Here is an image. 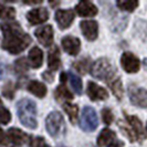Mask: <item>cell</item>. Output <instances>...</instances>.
<instances>
[{
  "label": "cell",
  "mask_w": 147,
  "mask_h": 147,
  "mask_svg": "<svg viewBox=\"0 0 147 147\" xmlns=\"http://www.w3.org/2000/svg\"><path fill=\"white\" fill-rule=\"evenodd\" d=\"M1 31L3 33L2 48L11 54L21 53L31 42V38L23 32L21 27L16 22L1 23Z\"/></svg>",
  "instance_id": "cell-1"
},
{
  "label": "cell",
  "mask_w": 147,
  "mask_h": 147,
  "mask_svg": "<svg viewBox=\"0 0 147 147\" xmlns=\"http://www.w3.org/2000/svg\"><path fill=\"white\" fill-rule=\"evenodd\" d=\"M19 119L30 129L37 128V105L30 98H22L17 103Z\"/></svg>",
  "instance_id": "cell-2"
},
{
  "label": "cell",
  "mask_w": 147,
  "mask_h": 147,
  "mask_svg": "<svg viewBox=\"0 0 147 147\" xmlns=\"http://www.w3.org/2000/svg\"><path fill=\"white\" fill-rule=\"evenodd\" d=\"M92 75L102 81H106L107 83L116 76V72L111 62L105 58H101L94 62L91 69Z\"/></svg>",
  "instance_id": "cell-3"
},
{
  "label": "cell",
  "mask_w": 147,
  "mask_h": 147,
  "mask_svg": "<svg viewBox=\"0 0 147 147\" xmlns=\"http://www.w3.org/2000/svg\"><path fill=\"white\" fill-rule=\"evenodd\" d=\"M45 126H47L48 133L52 137L54 138L60 137L65 129L64 118L59 112H52L48 115V117L45 119Z\"/></svg>",
  "instance_id": "cell-4"
},
{
  "label": "cell",
  "mask_w": 147,
  "mask_h": 147,
  "mask_svg": "<svg viewBox=\"0 0 147 147\" xmlns=\"http://www.w3.org/2000/svg\"><path fill=\"white\" fill-rule=\"evenodd\" d=\"M98 125V119L96 112L91 106H85L82 111L80 118V126L84 132H93Z\"/></svg>",
  "instance_id": "cell-5"
},
{
  "label": "cell",
  "mask_w": 147,
  "mask_h": 147,
  "mask_svg": "<svg viewBox=\"0 0 147 147\" xmlns=\"http://www.w3.org/2000/svg\"><path fill=\"white\" fill-rule=\"evenodd\" d=\"M129 100L135 106L147 107V90L135 86H129L128 90Z\"/></svg>",
  "instance_id": "cell-6"
},
{
  "label": "cell",
  "mask_w": 147,
  "mask_h": 147,
  "mask_svg": "<svg viewBox=\"0 0 147 147\" xmlns=\"http://www.w3.org/2000/svg\"><path fill=\"white\" fill-rule=\"evenodd\" d=\"M121 64L123 66L124 71L127 73H136L138 72L140 66V60L131 52H124L121 58Z\"/></svg>",
  "instance_id": "cell-7"
},
{
  "label": "cell",
  "mask_w": 147,
  "mask_h": 147,
  "mask_svg": "<svg viewBox=\"0 0 147 147\" xmlns=\"http://www.w3.org/2000/svg\"><path fill=\"white\" fill-rule=\"evenodd\" d=\"M34 34L38 41L41 44H43L44 47H49L53 42V28L49 24L38 28Z\"/></svg>",
  "instance_id": "cell-8"
},
{
  "label": "cell",
  "mask_w": 147,
  "mask_h": 147,
  "mask_svg": "<svg viewBox=\"0 0 147 147\" xmlns=\"http://www.w3.org/2000/svg\"><path fill=\"white\" fill-rule=\"evenodd\" d=\"M83 36L90 41L95 40L98 33V24L94 20H83L80 23Z\"/></svg>",
  "instance_id": "cell-9"
},
{
  "label": "cell",
  "mask_w": 147,
  "mask_h": 147,
  "mask_svg": "<svg viewBox=\"0 0 147 147\" xmlns=\"http://www.w3.org/2000/svg\"><path fill=\"white\" fill-rule=\"evenodd\" d=\"M27 19L31 24H40L49 19V12L45 8H36L27 13Z\"/></svg>",
  "instance_id": "cell-10"
},
{
  "label": "cell",
  "mask_w": 147,
  "mask_h": 147,
  "mask_svg": "<svg viewBox=\"0 0 147 147\" xmlns=\"http://www.w3.org/2000/svg\"><path fill=\"white\" fill-rule=\"evenodd\" d=\"M55 20L59 24L60 29H67L74 20V12L72 10H58L55 13Z\"/></svg>",
  "instance_id": "cell-11"
},
{
  "label": "cell",
  "mask_w": 147,
  "mask_h": 147,
  "mask_svg": "<svg viewBox=\"0 0 147 147\" xmlns=\"http://www.w3.org/2000/svg\"><path fill=\"white\" fill-rule=\"evenodd\" d=\"M88 95L92 101H102L107 98L109 93L102 86L97 85L94 82H88Z\"/></svg>",
  "instance_id": "cell-12"
},
{
  "label": "cell",
  "mask_w": 147,
  "mask_h": 147,
  "mask_svg": "<svg viewBox=\"0 0 147 147\" xmlns=\"http://www.w3.org/2000/svg\"><path fill=\"white\" fill-rule=\"evenodd\" d=\"M62 47L64 51L71 55H76L81 49V42L78 38L67 36L62 39Z\"/></svg>",
  "instance_id": "cell-13"
},
{
  "label": "cell",
  "mask_w": 147,
  "mask_h": 147,
  "mask_svg": "<svg viewBox=\"0 0 147 147\" xmlns=\"http://www.w3.org/2000/svg\"><path fill=\"white\" fill-rule=\"evenodd\" d=\"M75 10L81 17H94L97 13V8L91 1H80L75 6Z\"/></svg>",
  "instance_id": "cell-14"
},
{
  "label": "cell",
  "mask_w": 147,
  "mask_h": 147,
  "mask_svg": "<svg viewBox=\"0 0 147 147\" xmlns=\"http://www.w3.org/2000/svg\"><path fill=\"white\" fill-rule=\"evenodd\" d=\"M126 119L128 122V124L132 128L133 133L135 134L136 138L138 140H144L145 135H144V129H143V125H142V122L140 121V118L136 117V116H133V115H126Z\"/></svg>",
  "instance_id": "cell-15"
},
{
  "label": "cell",
  "mask_w": 147,
  "mask_h": 147,
  "mask_svg": "<svg viewBox=\"0 0 147 147\" xmlns=\"http://www.w3.org/2000/svg\"><path fill=\"white\" fill-rule=\"evenodd\" d=\"M48 65L51 71H57L61 65V59H60V51L57 45H52L48 55Z\"/></svg>",
  "instance_id": "cell-16"
},
{
  "label": "cell",
  "mask_w": 147,
  "mask_h": 147,
  "mask_svg": "<svg viewBox=\"0 0 147 147\" xmlns=\"http://www.w3.org/2000/svg\"><path fill=\"white\" fill-rule=\"evenodd\" d=\"M8 138L11 140L13 144H17V145H22L24 143L28 142V135L26 133H23L21 129L19 128H16V127H12L8 131Z\"/></svg>",
  "instance_id": "cell-17"
},
{
  "label": "cell",
  "mask_w": 147,
  "mask_h": 147,
  "mask_svg": "<svg viewBox=\"0 0 147 147\" xmlns=\"http://www.w3.org/2000/svg\"><path fill=\"white\" fill-rule=\"evenodd\" d=\"M28 59H29V63L31 64V66L34 67V69H38V67H40L42 65L43 53L38 47H34V48H32L30 50Z\"/></svg>",
  "instance_id": "cell-18"
},
{
  "label": "cell",
  "mask_w": 147,
  "mask_h": 147,
  "mask_svg": "<svg viewBox=\"0 0 147 147\" xmlns=\"http://www.w3.org/2000/svg\"><path fill=\"white\" fill-rule=\"evenodd\" d=\"M28 90L33 94L40 98H42L47 95V88L43 83L39 81H31L28 84Z\"/></svg>",
  "instance_id": "cell-19"
},
{
  "label": "cell",
  "mask_w": 147,
  "mask_h": 147,
  "mask_svg": "<svg viewBox=\"0 0 147 147\" xmlns=\"http://www.w3.org/2000/svg\"><path fill=\"white\" fill-rule=\"evenodd\" d=\"M114 138H115V133L109 129V128H104L103 131L100 133L98 137H97V145L100 147L105 146L109 142L114 140Z\"/></svg>",
  "instance_id": "cell-20"
},
{
  "label": "cell",
  "mask_w": 147,
  "mask_h": 147,
  "mask_svg": "<svg viewBox=\"0 0 147 147\" xmlns=\"http://www.w3.org/2000/svg\"><path fill=\"white\" fill-rule=\"evenodd\" d=\"M109 85L112 88L114 95L117 97V100H121L123 97V85H122V82H121V80H119V78H118L117 75L109 82Z\"/></svg>",
  "instance_id": "cell-21"
},
{
  "label": "cell",
  "mask_w": 147,
  "mask_h": 147,
  "mask_svg": "<svg viewBox=\"0 0 147 147\" xmlns=\"http://www.w3.org/2000/svg\"><path fill=\"white\" fill-rule=\"evenodd\" d=\"M64 111L66 112V114L69 115V117H70V121L75 124L76 123V119H78V114H79V107H78V105H75V104H71V103H64Z\"/></svg>",
  "instance_id": "cell-22"
},
{
  "label": "cell",
  "mask_w": 147,
  "mask_h": 147,
  "mask_svg": "<svg viewBox=\"0 0 147 147\" xmlns=\"http://www.w3.org/2000/svg\"><path fill=\"white\" fill-rule=\"evenodd\" d=\"M54 95H55V97H57L58 101H64V100L71 101V100L73 98L72 93H71L64 85H60V86H58L57 90H55Z\"/></svg>",
  "instance_id": "cell-23"
},
{
  "label": "cell",
  "mask_w": 147,
  "mask_h": 147,
  "mask_svg": "<svg viewBox=\"0 0 147 147\" xmlns=\"http://www.w3.org/2000/svg\"><path fill=\"white\" fill-rule=\"evenodd\" d=\"M117 7L124 11H128V12H132L134 11L137 6H138V2L135 1V0H123V1H117L116 2Z\"/></svg>",
  "instance_id": "cell-24"
},
{
  "label": "cell",
  "mask_w": 147,
  "mask_h": 147,
  "mask_svg": "<svg viewBox=\"0 0 147 147\" xmlns=\"http://www.w3.org/2000/svg\"><path fill=\"white\" fill-rule=\"evenodd\" d=\"M69 79H70V83L72 85V88H74V91L78 93V94H81L82 93V81L81 79L74 74L73 72H70L69 73Z\"/></svg>",
  "instance_id": "cell-25"
},
{
  "label": "cell",
  "mask_w": 147,
  "mask_h": 147,
  "mask_svg": "<svg viewBox=\"0 0 147 147\" xmlns=\"http://www.w3.org/2000/svg\"><path fill=\"white\" fill-rule=\"evenodd\" d=\"M16 15L15 9L0 3V19H13Z\"/></svg>",
  "instance_id": "cell-26"
},
{
  "label": "cell",
  "mask_w": 147,
  "mask_h": 147,
  "mask_svg": "<svg viewBox=\"0 0 147 147\" xmlns=\"http://www.w3.org/2000/svg\"><path fill=\"white\" fill-rule=\"evenodd\" d=\"M73 67L76 69V71L80 72L81 74H85L86 71H88V69H90V59H82L80 61L74 62Z\"/></svg>",
  "instance_id": "cell-27"
},
{
  "label": "cell",
  "mask_w": 147,
  "mask_h": 147,
  "mask_svg": "<svg viewBox=\"0 0 147 147\" xmlns=\"http://www.w3.org/2000/svg\"><path fill=\"white\" fill-rule=\"evenodd\" d=\"M11 121V115L10 112L3 106H0V124H8Z\"/></svg>",
  "instance_id": "cell-28"
},
{
  "label": "cell",
  "mask_w": 147,
  "mask_h": 147,
  "mask_svg": "<svg viewBox=\"0 0 147 147\" xmlns=\"http://www.w3.org/2000/svg\"><path fill=\"white\" fill-rule=\"evenodd\" d=\"M15 66H16V71H18L19 73L27 72V71H28V62L26 61V59H23V58L17 60Z\"/></svg>",
  "instance_id": "cell-29"
},
{
  "label": "cell",
  "mask_w": 147,
  "mask_h": 147,
  "mask_svg": "<svg viewBox=\"0 0 147 147\" xmlns=\"http://www.w3.org/2000/svg\"><path fill=\"white\" fill-rule=\"evenodd\" d=\"M102 117H103L104 123H105L106 125L112 124V122H113V119H114L113 113H112V111H111L110 109H103V110H102Z\"/></svg>",
  "instance_id": "cell-30"
},
{
  "label": "cell",
  "mask_w": 147,
  "mask_h": 147,
  "mask_svg": "<svg viewBox=\"0 0 147 147\" xmlns=\"http://www.w3.org/2000/svg\"><path fill=\"white\" fill-rule=\"evenodd\" d=\"M32 147H50L47 143L44 138L42 137H36L33 142H32Z\"/></svg>",
  "instance_id": "cell-31"
},
{
  "label": "cell",
  "mask_w": 147,
  "mask_h": 147,
  "mask_svg": "<svg viewBox=\"0 0 147 147\" xmlns=\"http://www.w3.org/2000/svg\"><path fill=\"white\" fill-rule=\"evenodd\" d=\"M10 91L13 92V88H12V84H11V83H9L8 85L5 86V88H3V95H6L7 97H9V98H12V97H13V94H11Z\"/></svg>",
  "instance_id": "cell-32"
},
{
  "label": "cell",
  "mask_w": 147,
  "mask_h": 147,
  "mask_svg": "<svg viewBox=\"0 0 147 147\" xmlns=\"http://www.w3.org/2000/svg\"><path fill=\"white\" fill-rule=\"evenodd\" d=\"M42 76H43L44 79H45L48 82L53 81V74H52V72H50V71H48V72L43 73V74H42Z\"/></svg>",
  "instance_id": "cell-33"
},
{
  "label": "cell",
  "mask_w": 147,
  "mask_h": 147,
  "mask_svg": "<svg viewBox=\"0 0 147 147\" xmlns=\"http://www.w3.org/2000/svg\"><path fill=\"white\" fill-rule=\"evenodd\" d=\"M107 147H124V144L121 140H113Z\"/></svg>",
  "instance_id": "cell-34"
},
{
  "label": "cell",
  "mask_w": 147,
  "mask_h": 147,
  "mask_svg": "<svg viewBox=\"0 0 147 147\" xmlns=\"http://www.w3.org/2000/svg\"><path fill=\"white\" fill-rule=\"evenodd\" d=\"M0 143L3 144V145L7 144V137H6L5 133H3V131H2L1 128H0Z\"/></svg>",
  "instance_id": "cell-35"
},
{
  "label": "cell",
  "mask_w": 147,
  "mask_h": 147,
  "mask_svg": "<svg viewBox=\"0 0 147 147\" xmlns=\"http://www.w3.org/2000/svg\"><path fill=\"white\" fill-rule=\"evenodd\" d=\"M5 73H6V69H5V66L0 63V79H2V78H3Z\"/></svg>",
  "instance_id": "cell-36"
},
{
  "label": "cell",
  "mask_w": 147,
  "mask_h": 147,
  "mask_svg": "<svg viewBox=\"0 0 147 147\" xmlns=\"http://www.w3.org/2000/svg\"><path fill=\"white\" fill-rule=\"evenodd\" d=\"M60 79L62 80V83H65V81H66V75H65V73H62V74H61Z\"/></svg>",
  "instance_id": "cell-37"
},
{
  "label": "cell",
  "mask_w": 147,
  "mask_h": 147,
  "mask_svg": "<svg viewBox=\"0 0 147 147\" xmlns=\"http://www.w3.org/2000/svg\"><path fill=\"white\" fill-rule=\"evenodd\" d=\"M144 65H145V67L147 69V59L144 60Z\"/></svg>",
  "instance_id": "cell-38"
},
{
  "label": "cell",
  "mask_w": 147,
  "mask_h": 147,
  "mask_svg": "<svg viewBox=\"0 0 147 147\" xmlns=\"http://www.w3.org/2000/svg\"><path fill=\"white\" fill-rule=\"evenodd\" d=\"M1 105H2V102H1V100H0V106H1Z\"/></svg>",
  "instance_id": "cell-39"
}]
</instances>
